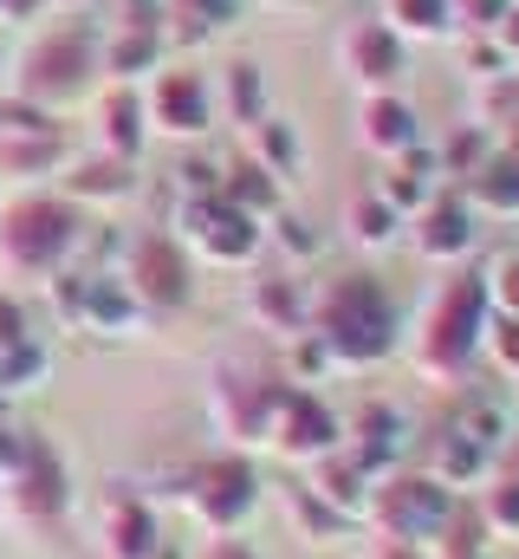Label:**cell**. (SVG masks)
<instances>
[{"instance_id": "34", "label": "cell", "mask_w": 519, "mask_h": 559, "mask_svg": "<svg viewBox=\"0 0 519 559\" xmlns=\"http://www.w3.org/2000/svg\"><path fill=\"white\" fill-rule=\"evenodd\" d=\"M279 241H286V248H292V254H312V248H318V241H312V235H305V228H299V222H286V228H279Z\"/></svg>"}, {"instance_id": "22", "label": "cell", "mask_w": 519, "mask_h": 559, "mask_svg": "<svg viewBox=\"0 0 519 559\" xmlns=\"http://www.w3.org/2000/svg\"><path fill=\"white\" fill-rule=\"evenodd\" d=\"M260 319L292 332V319H299V293H292V280H266V286H260Z\"/></svg>"}, {"instance_id": "21", "label": "cell", "mask_w": 519, "mask_h": 559, "mask_svg": "<svg viewBox=\"0 0 519 559\" xmlns=\"http://www.w3.org/2000/svg\"><path fill=\"white\" fill-rule=\"evenodd\" d=\"M39 371H46V352H39V345H7V358H0V391L33 384Z\"/></svg>"}, {"instance_id": "26", "label": "cell", "mask_w": 519, "mask_h": 559, "mask_svg": "<svg viewBox=\"0 0 519 559\" xmlns=\"http://www.w3.org/2000/svg\"><path fill=\"white\" fill-rule=\"evenodd\" d=\"M228 98H234V111H241L248 124H260V72H254V66H234V79H228Z\"/></svg>"}, {"instance_id": "24", "label": "cell", "mask_w": 519, "mask_h": 559, "mask_svg": "<svg viewBox=\"0 0 519 559\" xmlns=\"http://www.w3.org/2000/svg\"><path fill=\"white\" fill-rule=\"evenodd\" d=\"M105 118H111V150H118V156H130V150H136V118H143V111H136V98H130V92H118Z\"/></svg>"}, {"instance_id": "39", "label": "cell", "mask_w": 519, "mask_h": 559, "mask_svg": "<svg viewBox=\"0 0 519 559\" xmlns=\"http://www.w3.org/2000/svg\"><path fill=\"white\" fill-rule=\"evenodd\" d=\"M377 559H415V554H409V547H402V540H396V547H384V554H377Z\"/></svg>"}, {"instance_id": "15", "label": "cell", "mask_w": 519, "mask_h": 559, "mask_svg": "<svg viewBox=\"0 0 519 559\" xmlns=\"http://www.w3.org/2000/svg\"><path fill=\"white\" fill-rule=\"evenodd\" d=\"M364 138L377 150H415V111L402 98H371L364 105Z\"/></svg>"}, {"instance_id": "1", "label": "cell", "mask_w": 519, "mask_h": 559, "mask_svg": "<svg viewBox=\"0 0 519 559\" xmlns=\"http://www.w3.org/2000/svg\"><path fill=\"white\" fill-rule=\"evenodd\" d=\"M325 352L364 365V358H384L389 352V299L377 293V280H345L331 286L325 299Z\"/></svg>"}, {"instance_id": "17", "label": "cell", "mask_w": 519, "mask_h": 559, "mask_svg": "<svg viewBox=\"0 0 519 559\" xmlns=\"http://www.w3.org/2000/svg\"><path fill=\"white\" fill-rule=\"evenodd\" d=\"M481 280H487V299L500 306V319H519V248L514 254H500Z\"/></svg>"}, {"instance_id": "2", "label": "cell", "mask_w": 519, "mask_h": 559, "mask_svg": "<svg viewBox=\"0 0 519 559\" xmlns=\"http://www.w3.org/2000/svg\"><path fill=\"white\" fill-rule=\"evenodd\" d=\"M0 248H7V261L46 274V267H59L79 248V215L65 202H20L7 215V228H0Z\"/></svg>"}, {"instance_id": "32", "label": "cell", "mask_w": 519, "mask_h": 559, "mask_svg": "<svg viewBox=\"0 0 519 559\" xmlns=\"http://www.w3.org/2000/svg\"><path fill=\"white\" fill-rule=\"evenodd\" d=\"M79 189H92V195H118L124 189V169L118 163H105V169H85V182Z\"/></svg>"}, {"instance_id": "33", "label": "cell", "mask_w": 519, "mask_h": 559, "mask_svg": "<svg viewBox=\"0 0 519 559\" xmlns=\"http://www.w3.org/2000/svg\"><path fill=\"white\" fill-rule=\"evenodd\" d=\"M461 7H468V20H474V26H500V20L514 13V0H461Z\"/></svg>"}, {"instance_id": "36", "label": "cell", "mask_w": 519, "mask_h": 559, "mask_svg": "<svg viewBox=\"0 0 519 559\" xmlns=\"http://www.w3.org/2000/svg\"><path fill=\"white\" fill-rule=\"evenodd\" d=\"M182 7H202V20H208V26H221V20L234 13V0H182Z\"/></svg>"}, {"instance_id": "25", "label": "cell", "mask_w": 519, "mask_h": 559, "mask_svg": "<svg viewBox=\"0 0 519 559\" xmlns=\"http://www.w3.org/2000/svg\"><path fill=\"white\" fill-rule=\"evenodd\" d=\"M149 59H156V33H149V26H143V33H130V39H118V46H111V72H143Z\"/></svg>"}, {"instance_id": "38", "label": "cell", "mask_w": 519, "mask_h": 559, "mask_svg": "<svg viewBox=\"0 0 519 559\" xmlns=\"http://www.w3.org/2000/svg\"><path fill=\"white\" fill-rule=\"evenodd\" d=\"M494 33H500V52H519V7L500 20V26H494Z\"/></svg>"}, {"instance_id": "35", "label": "cell", "mask_w": 519, "mask_h": 559, "mask_svg": "<svg viewBox=\"0 0 519 559\" xmlns=\"http://www.w3.org/2000/svg\"><path fill=\"white\" fill-rule=\"evenodd\" d=\"M0 345H26V332H20V312H13V306H0Z\"/></svg>"}, {"instance_id": "12", "label": "cell", "mask_w": 519, "mask_h": 559, "mask_svg": "<svg viewBox=\"0 0 519 559\" xmlns=\"http://www.w3.org/2000/svg\"><path fill=\"white\" fill-rule=\"evenodd\" d=\"M20 508L26 514H59L65 508V481H59V468H52V455L39 442L20 449Z\"/></svg>"}, {"instance_id": "6", "label": "cell", "mask_w": 519, "mask_h": 559, "mask_svg": "<svg viewBox=\"0 0 519 559\" xmlns=\"http://www.w3.org/2000/svg\"><path fill=\"white\" fill-rule=\"evenodd\" d=\"M273 442L292 449V455H331V442H338V417H331L318 397H305V391H279Z\"/></svg>"}, {"instance_id": "42", "label": "cell", "mask_w": 519, "mask_h": 559, "mask_svg": "<svg viewBox=\"0 0 519 559\" xmlns=\"http://www.w3.org/2000/svg\"><path fill=\"white\" fill-rule=\"evenodd\" d=\"M0 7H7V0H0Z\"/></svg>"}, {"instance_id": "18", "label": "cell", "mask_w": 519, "mask_h": 559, "mask_svg": "<svg viewBox=\"0 0 519 559\" xmlns=\"http://www.w3.org/2000/svg\"><path fill=\"white\" fill-rule=\"evenodd\" d=\"M221 202H228V209H241V215L266 209V202H273V182H266V169H260V163L234 169V182H228V195H221Z\"/></svg>"}, {"instance_id": "27", "label": "cell", "mask_w": 519, "mask_h": 559, "mask_svg": "<svg viewBox=\"0 0 519 559\" xmlns=\"http://www.w3.org/2000/svg\"><path fill=\"white\" fill-rule=\"evenodd\" d=\"M487 521H494V527H507V534H519V475H514V481H500V488L487 495Z\"/></svg>"}, {"instance_id": "8", "label": "cell", "mask_w": 519, "mask_h": 559, "mask_svg": "<svg viewBox=\"0 0 519 559\" xmlns=\"http://www.w3.org/2000/svg\"><path fill=\"white\" fill-rule=\"evenodd\" d=\"M85 33H52V39H39L33 46V59H26V92L33 98H65V92H79V72H85Z\"/></svg>"}, {"instance_id": "11", "label": "cell", "mask_w": 519, "mask_h": 559, "mask_svg": "<svg viewBox=\"0 0 519 559\" xmlns=\"http://www.w3.org/2000/svg\"><path fill=\"white\" fill-rule=\"evenodd\" d=\"M345 59H351V72L358 79H371V85H389L396 72H402V39H396V26H358L351 39H345Z\"/></svg>"}, {"instance_id": "14", "label": "cell", "mask_w": 519, "mask_h": 559, "mask_svg": "<svg viewBox=\"0 0 519 559\" xmlns=\"http://www.w3.org/2000/svg\"><path fill=\"white\" fill-rule=\"evenodd\" d=\"M111 559H156V521L136 501H111Z\"/></svg>"}, {"instance_id": "23", "label": "cell", "mask_w": 519, "mask_h": 559, "mask_svg": "<svg viewBox=\"0 0 519 559\" xmlns=\"http://www.w3.org/2000/svg\"><path fill=\"white\" fill-rule=\"evenodd\" d=\"M254 131H260V150H266V163H273V169H292V163H299V138H292L286 124H273V118H260Z\"/></svg>"}, {"instance_id": "41", "label": "cell", "mask_w": 519, "mask_h": 559, "mask_svg": "<svg viewBox=\"0 0 519 559\" xmlns=\"http://www.w3.org/2000/svg\"><path fill=\"white\" fill-rule=\"evenodd\" d=\"M474 559H487V554H474Z\"/></svg>"}, {"instance_id": "13", "label": "cell", "mask_w": 519, "mask_h": 559, "mask_svg": "<svg viewBox=\"0 0 519 559\" xmlns=\"http://www.w3.org/2000/svg\"><path fill=\"white\" fill-rule=\"evenodd\" d=\"M468 241H474V228H468V209H461V202H429V209H422V235H415L422 254L442 261V254H461Z\"/></svg>"}, {"instance_id": "40", "label": "cell", "mask_w": 519, "mask_h": 559, "mask_svg": "<svg viewBox=\"0 0 519 559\" xmlns=\"http://www.w3.org/2000/svg\"><path fill=\"white\" fill-rule=\"evenodd\" d=\"M215 559H248V554H234V547H221V554H215Z\"/></svg>"}, {"instance_id": "16", "label": "cell", "mask_w": 519, "mask_h": 559, "mask_svg": "<svg viewBox=\"0 0 519 559\" xmlns=\"http://www.w3.org/2000/svg\"><path fill=\"white\" fill-rule=\"evenodd\" d=\"M474 195H481L487 209H507V215H519V156H500V163L474 169Z\"/></svg>"}, {"instance_id": "31", "label": "cell", "mask_w": 519, "mask_h": 559, "mask_svg": "<svg viewBox=\"0 0 519 559\" xmlns=\"http://www.w3.org/2000/svg\"><path fill=\"white\" fill-rule=\"evenodd\" d=\"M494 332V352H500V365L519 378V319H500V325H487Z\"/></svg>"}, {"instance_id": "29", "label": "cell", "mask_w": 519, "mask_h": 559, "mask_svg": "<svg viewBox=\"0 0 519 559\" xmlns=\"http://www.w3.org/2000/svg\"><path fill=\"white\" fill-rule=\"evenodd\" d=\"M384 202H389V209H429V189H422L415 176H389V182H384Z\"/></svg>"}, {"instance_id": "4", "label": "cell", "mask_w": 519, "mask_h": 559, "mask_svg": "<svg viewBox=\"0 0 519 559\" xmlns=\"http://www.w3.org/2000/svg\"><path fill=\"white\" fill-rule=\"evenodd\" d=\"M448 514H455V495H448L442 481H389L384 495H377V521H384L402 547L442 534Z\"/></svg>"}, {"instance_id": "3", "label": "cell", "mask_w": 519, "mask_h": 559, "mask_svg": "<svg viewBox=\"0 0 519 559\" xmlns=\"http://www.w3.org/2000/svg\"><path fill=\"white\" fill-rule=\"evenodd\" d=\"M481 332H487V280L468 274L429 319V365H461L481 345Z\"/></svg>"}, {"instance_id": "19", "label": "cell", "mask_w": 519, "mask_h": 559, "mask_svg": "<svg viewBox=\"0 0 519 559\" xmlns=\"http://www.w3.org/2000/svg\"><path fill=\"white\" fill-rule=\"evenodd\" d=\"M389 20H396L402 33H442L448 0H389Z\"/></svg>"}, {"instance_id": "9", "label": "cell", "mask_w": 519, "mask_h": 559, "mask_svg": "<svg viewBox=\"0 0 519 559\" xmlns=\"http://www.w3.org/2000/svg\"><path fill=\"white\" fill-rule=\"evenodd\" d=\"M195 241H202L208 261H248L260 248L254 215H241V209H228V202H215V195L195 209Z\"/></svg>"}, {"instance_id": "37", "label": "cell", "mask_w": 519, "mask_h": 559, "mask_svg": "<svg viewBox=\"0 0 519 559\" xmlns=\"http://www.w3.org/2000/svg\"><path fill=\"white\" fill-rule=\"evenodd\" d=\"M20 449H26V442H20V436H7V429H0V475H13V468H20Z\"/></svg>"}, {"instance_id": "10", "label": "cell", "mask_w": 519, "mask_h": 559, "mask_svg": "<svg viewBox=\"0 0 519 559\" xmlns=\"http://www.w3.org/2000/svg\"><path fill=\"white\" fill-rule=\"evenodd\" d=\"M149 118H156L162 131H176V138H195V131H208V92H202V79H195V72H169V79L156 85V105H149Z\"/></svg>"}, {"instance_id": "20", "label": "cell", "mask_w": 519, "mask_h": 559, "mask_svg": "<svg viewBox=\"0 0 519 559\" xmlns=\"http://www.w3.org/2000/svg\"><path fill=\"white\" fill-rule=\"evenodd\" d=\"M358 488H364V468H345V462H325L318 468V495L331 508H358Z\"/></svg>"}, {"instance_id": "28", "label": "cell", "mask_w": 519, "mask_h": 559, "mask_svg": "<svg viewBox=\"0 0 519 559\" xmlns=\"http://www.w3.org/2000/svg\"><path fill=\"white\" fill-rule=\"evenodd\" d=\"M389 228H396V209H389L384 195H371V202H358V235H364V241H384Z\"/></svg>"}, {"instance_id": "5", "label": "cell", "mask_w": 519, "mask_h": 559, "mask_svg": "<svg viewBox=\"0 0 519 559\" xmlns=\"http://www.w3.org/2000/svg\"><path fill=\"white\" fill-rule=\"evenodd\" d=\"M189 508L208 527H234L254 508V468L248 462H208V468H195L189 475Z\"/></svg>"}, {"instance_id": "30", "label": "cell", "mask_w": 519, "mask_h": 559, "mask_svg": "<svg viewBox=\"0 0 519 559\" xmlns=\"http://www.w3.org/2000/svg\"><path fill=\"white\" fill-rule=\"evenodd\" d=\"M0 163H7V169H26V163L39 169V163H52V138H39V143H7V150H0Z\"/></svg>"}, {"instance_id": "7", "label": "cell", "mask_w": 519, "mask_h": 559, "mask_svg": "<svg viewBox=\"0 0 519 559\" xmlns=\"http://www.w3.org/2000/svg\"><path fill=\"white\" fill-rule=\"evenodd\" d=\"M130 293L149 306H182L189 299V261L176 241H136L130 254Z\"/></svg>"}]
</instances>
